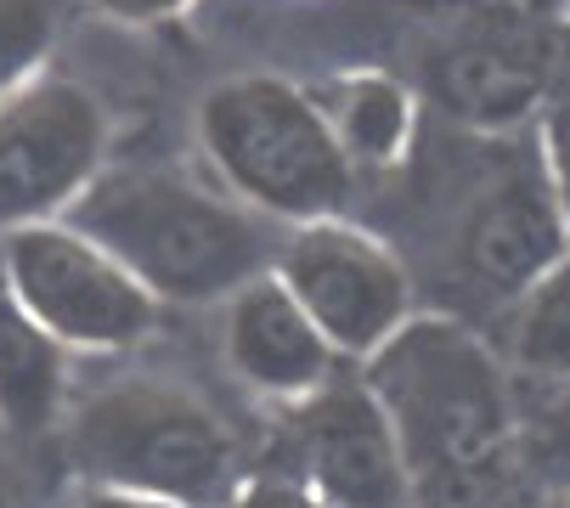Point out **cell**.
<instances>
[{
	"instance_id": "obj_18",
	"label": "cell",
	"mask_w": 570,
	"mask_h": 508,
	"mask_svg": "<svg viewBox=\"0 0 570 508\" xmlns=\"http://www.w3.org/2000/svg\"><path fill=\"white\" fill-rule=\"evenodd\" d=\"M548 176H553V193H559V204H564V221H570V108H559L553 114V125H548Z\"/></svg>"
},
{
	"instance_id": "obj_20",
	"label": "cell",
	"mask_w": 570,
	"mask_h": 508,
	"mask_svg": "<svg viewBox=\"0 0 570 508\" xmlns=\"http://www.w3.org/2000/svg\"><path fill=\"white\" fill-rule=\"evenodd\" d=\"M548 508H570V486H564V491H559V497H553Z\"/></svg>"
},
{
	"instance_id": "obj_15",
	"label": "cell",
	"mask_w": 570,
	"mask_h": 508,
	"mask_svg": "<svg viewBox=\"0 0 570 508\" xmlns=\"http://www.w3.org/2000/svg\"><path fill=\"white\" fill-rule=\"evenodd\" d=\"M68 23V0H0V102L35 85Z\"/></svg>"
},
{
	"instance_id": "obj_19",
	"label": "cell",
	"mask_w": 570,
	"mask_h": 508,
	"mask_svg": "<svg viewBox=\"0 0 570 508\" xmlns=\"http://www.w3.org/2000/svg\"><path fill=\"white\" fill-rule=\"evenodd\" d=\"M68 508H181V502L141 497V491H114V486H86L79 497H68Z\"/></svg>"
},
{
	"instance_id": "obj_16",
	"label": "cell",
	"mask_w": 570,
	"mask_h": 508,
	"mask_svg": "<svg viewBox=\"0 0 570 508\" xmlns=\"http://www.w3.org/2000/svg\"><path fill=\"white\" fill-rule=\"evenodd\" d=\"M226 508H328L305 480H277V475H261V480H243L237 497Z\"/></svg>"
},
{
	"instance_id": "obj_5",
	"label": "cell",
	"mask_w": 570,
	"mask_h": 508,
	"mask_svg": "<svg viewBox=\"0 0 570 508\" xmlns=\"http://www.w3.org/2000/svg\"><path fill=\"white\" fill-rule=\"evenodd\" d=\"M0 277L68 351H130L153 333L158 300L68 221L18 226L0 243Z\"/></svg>"
},
{
	"instance_id": "obj_17",
	"label": "cell",
	"mask_w": 570,
	"mask_h": 508,
	"mask_svg": "<svg viewBox=\"0 0 570 508\" xmlns=\"http://www.w3.org/2000/svg\"><path fill=\"white\" fill-rule=\"evenodd\" d=\"M91 7L114 23H170L193 7V0H91Z\"/></svg>"
},
{
	"instance_id": "obj_11",
	"label": "cell",
	"mask_w": 570,
	"mask_h": 508,
	"mask_svg": "<svg viewBox=\"0 0 570 508\" xmlns=\"http://www.w3.org/2000/svg\"><path fill=\"white\" fill-rule=\"evenodd\" d=\"M68 395V345L23 311L12 283L0 277V423L18 436H40L57 423Z\"/></svg>"
},
{
	"instance_id": "obj_10",
	"label": "cell",
	"mask_w": 570,
	"mask_h": 508,
	"mask_svg": "<svg viewBox=\"0 0 570 508\" xmlns=\"http://www.w3.org/2000/svg\"><path fill=\"white\" fill-rule=\"evenodd\" d=\"M220 351L243 390L283 401V407H299L340 379V351L305 316V305L283 289L277 272L255 277L249 289H237L226 300Z\"/></svg>"
},
{
	"instance_id": "obj_6",
	"label": "cell",
	"mask_w": 570,
	"mask_h": 508,
	"mask_svg": "<svg viewBox=\"0 0 570 508\" xmlns=\"http://www.w3.org/2000/svg\"><path fill=\"white\" fill-rule=\"evenodd\" d=\"M108 169V108L68 74L0 102V232L62 221Z\"/></svg>"
},
{
	"instance_id": "obj_9",
	"label": "cell",
	"mask_w": 570,
	"mask_h": 508,
	"mask_svg": "<svg viewBox=\"0 0 570 508\" xmlns=\"http://www.w3.org/2000/svg\"><path fill=\"white\" fill-rule=\"evenodd\" d=\"M463 272L503 300H525L564 254H570V221L553 193L548 158H531L485 187L458 232Z\"/></svg>"
},
{
	"instance_id": "obj_2",
	"label": "cell",
	"mask_w": 570,
	"mask_h": 508,
	"mask_svg": "<svg viewBox=\"0 0 570 508\" xmlns=\"http://www.w3.org/2000/svg\"><path fill=\"white\" fill-rule=\"evenodd\" d=\"M362 384L384 407L413 480H474L509 447V379L452 316H413L379 356H367Z\"/></svg>"
},
{
	"instance_id": "obj_13",
	"label": "cell",
	"mask_w": 570,
	"mask_h": 508,
	"mask_svg": "<svg viewBox=\"0 0 570 508\" xmlns=\"http://www.w3.org/2000/svg\"><path fill=\"white\" fill-rule=\"evenodd\" d=\"M322 108H328L351 164H401L406 147H413V97L401 91V85L390 74H345L328 85V97H322Z\"/></svg>"
},
{
	"instance_id": "obj_4",
	"label": "cell",
	"mask_w": 570,
	"mask_h": 508,
	"mask_svg": "<svg viewBox=\"0 0 570 508\" xmlns=\"http://www.w3.org/2000/svg\"><path fill=\"white\" fill-rule=\"evenodd\" d=\"M68 463L91 486L226 508L237 497V441L226 418L176 384H114L68 423Z\"/></svg>"
},
{
	"instance_id": "obj_1",
	"label": "cell",
	"mask_w": 570,
	"mask_h": 508,
	"mask_svg": "<svg viewBox=\"0 0 570 508\" xmlns=\"http://www.w3.org/2000/svg\"><path fill=\"white\" fill-rule=\"evenodd\" d=\"M62 221L97 237L153 300L170 305H226L277 266V248L249 204L170 164L102 169Z\"/></svg>"
},
{
	"instance_id": "obj_12",
	"label": "cell",
	"mask_w": 570,
	"mask_h": 508,
	"mask_svg": "<svg viewBox=\"0 0 570 508\" xmlns=\"http://www.w3.org/2000/svg\"><path fill=\"white\" fill-rule=\"evenodd\" d=\"M441 102L469 125H520L542 102V62L503 40L463 46L441 62Z\"/></svg>"
},
{
	"instance_id": "obj_7",
	"label": "cell",
	"mask_w": 570,
	"mask_h": 508,
	"mask_svg": "<svg viewBox=\"0 0 570 508\" xmlns=\"http://www.w3.org/2000/svg\"><path fill=\"white\" fill-rule=\"evenodd\" d=\"M283 289L305 305V316L328 333L340 356H379L390 339L413 322V283L395 254L351 226V221H311L294 226L277 248Z\"/></svg>"
},
{
	"instance_id": "obj_14",
	"label": "cell",
	"mask_w": 570,
	"mask_h": 508,
	"mask_svg": "<svg viewBox=\"0 0 570 508\" xmlns=\"http://www.w3.org/2000/svg\"><path fill=\"white\" fill-rule=\"evenodd\" d=\"M514 356L531 373L570 379V254L520 300V311H514Z\"/></svg>"
},
{
	"instance_id": "obj_3",
	"label": "cell",
	"mask_w": 570,
	"mask_h": 508,
	"mask_svg": "<svg viewBox=\"0 0 570 508\" xmlns=\"http://www.w3.org/2000/svg\"><path fill=\"white\" fill-rule=\"evenodd\" d=\"M198 147L232 198L288 226L340 221L356 187V164L322 97L277 74L209 85L198 102Z\"/></svg>"
},
{
	"instance_id": "obj_8",
	"label": "cell",
	"mask_w": 570,
	"mask_h": 508,
	"mask_svg": "<svg viewBox=\"0 0 570 508\" xmlns=\"http://www.w3.org/2000/svg\"><path fill=\"white\" fill-rule=\"evenodd\" d=\"M294 480L328 508H406L419 491L384 407L362 379H334L294 407Z\"/></svg>"
}]
</instances>
